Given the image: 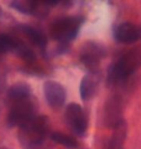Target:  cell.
I'll list each match as a JSON object with an SVG mask.
<instances>
[{"instance_id": "12", "label": "cell", "mask_w": 141, "mask_h": 149, "mask_svg": "<svg viewBox=\"0 0 141 149\" xmlns=\"http://www.w3.org/2000/svg\"><path fill=\"white\" fill-rule=\"evenodd\" d=\"M114 132L107 144V149H124V142L127 136V126L125 121L114 128Z\"/></svg>"}, {"instance_id": "7", "label": "cell", "mask_w": 141, "mask_h": 149, "mask_svg": "<svg viewBox=\"0 0 141 149\" xmlns=\"http://www.w3.org/2000/svg\"><path fill=\"white\" fill-rule=\"evenodd\" d=\"M114 38L122 44L135 43L141 38V26L133 22H123L114 30Z\"/></svg>"}, {"instance_id": "11", "label": "cell", "mask_w": 141, "mask_h": 149, "mask_svg": "<svg viewBox=\"0 0 141 149\" xmlns=\"http://www.w3.org/2000/svg\"><path fill=\"white\" fill-rule=\"evenodd\" d=\"M99 84V77L97 72H91L82 79L79 86L80 96L83 101L91 99L97 91Z\"/></svg>"}, {"instance_id": "14", "label": "cell", "mask_w": 141, "mask_h": 149, "mask_svg": "<svg viewBox=\"0 0 141 149\" xmlns=\"http://www.w3.org/2000/svg\"><path fill=\"white\" fill-rule=\"evenodd\" d=\"M31 97V88L25 83H17L8 90V98L12 102L27 99Z\"/></svg>"}, {"instance_id": "13", "label": "cell", "mask_w": 141, "mask_h": 149, "mask_svg": "<svg viewBox=\"0 0 141 149\" xmlns=\"http://www.w3.org/2000/svg\"><path fill=\"white\" fill-rule=\"evenodd\" d=\"M20 28H22V33L28 38V40L33 45H35V46L39 47H44L47 46V36L41 30L29 25H22Z\"/></svg>"}, {"instance_id": "15", "label": "cell", "mask_w": 141, "mask_h": 149, "mask_svg": "<svg viewBox=\"0 0 141 149\" xmlns=\"http://www.w3.org/2000/svg\"><path fill=\"white\" fill-rule=\"evenodd\" d=\"M51 139L54 142L58 144H61L63 146H65L66 148L69 149H76L78 147V143L74 139H73L72 136L65 135V134L55 132L51 134Z\"/></svg>"}, {"instance_id": "18", "label": "cell", "mask_w": 141, "mask_h": 149, "mask_svg": "<svg viewBox=\"0 0 141 149\" xmlns=\"http://www.w3.org/2000/svg\"><path fill=\"white\" fill-rule=\"evenodd\" d=\"M0 16H1V8H0Z\"/></svg>"}, {"instance_id": "8", "label": "cell", "mask_w": 141, "mask_h": 149, "mask_svg": "<svg viewBox=\"0 0 141 149\" xmlns=\"http://www.w3.org/2000/svg\"><path fill=\"white\" fill-rule=\"evenodd\" d=\"M122 121L121 99L118 96H113L104 107V123L106 126L114 129Z\"/></svg>"}, {"instance_id": "16", "label": "cell", "mask_w": 141, "mask_h": 149, "mask_svg": "<svg viewBox=\"0 0 141 149\" xmlns=\"http://www.w3.org/2000/svg\"><path fill=\"white\" fill-rule=\"evenodd\" d=\"M17 42L7 34H0V53L12 52L15 49Z\"/></svg>"}, {"instance_id": "4", "label": "cell", "mask_w": 141, "mask_h": 149, "mask_svg": "<svg viewBox=\"0 0 141 149\" xmlns=\"http://www.w3.org/2000/svg\"><path fill=\"white\" fill-rule=\"evenodd\" d=\"M49 119L46 116L36 115L25 125L20 127L22 139L30 145L41 144L49 133Z\"/></svg>"}, {"instance_id": "17", "label": "cell", "mask_w": 141, "mask_h": 149, "mask_svg": "<svg viewBox=\"0 0 141 149\" xmlns=\"http://www.w3.org/2000/svg\"><path fill=\"white\" fill-rule=\"evenodd\" d=\"M14 52H16L20 58H22L23 60H25V61L32 62L35 59L34 52H33L32 50L29 49V47H26L24 44L19 43V42H17V44L16 47H15Z\"/></svg>"}, {"instance_id": "1", "label": "cell", "mask_w": 141, "mask_h": 149, "mask_svg": "<svg viewBox=\"0 0 141 149\" xmlns=\"http://www.w3.org/2000/svg\"><path fill=\"white\" fill-rule=\"evenodd\" d=\"M141 65V52L131 50L119 58L109 67L107 77L110 82H118L133 74Z\"/></svg>"}, {"instance_id": "3", "label": "cell", "mask_w": 141, "mask_h": 149, "mask_svg": "<svg viewBox=\"0 0 141 149\" xmlns=\"http://www.w3.org/2000/svg\"><path fill=\"white\" fill-rule=\"evenodd\" d=\"M82 19L79 17H65L57 19L50 27V35L61 44H68L78 34Z\"/></svg>"}, {"instance_id": "6", "label": "cell", "mask_w": 141, "mask_h": 149, "mask_svg": "<svg viewBox=\"0 0 141 149\" xmlns=\"http://www.w3.org/2000/svg\"><path fill=\"white\" fill-rule=\"evenodd\" d=\"M44 93L47 104L53 109H59L66 101V90L62 84L54 80H49L44 84Z\"/></svg>"}, {"instance_id": "2", "label": "cell", "mask_w": 141, "mask_h": 149, "mask_svg": "<svg viewBox=\"0 0 141 149\" xmlns=\"http://www.w3.org/2000/svg\"><path fill=\"white\" fill-rule=\"evenodd\" d=\"M35 101L32 98L12 102L10 111L8 113L7 123L10 127H22L36 116Z\"/></svg>"}, {"instance_id": "5", "label": "cell", "mask_w": 141, "mask_h": 149, "mask_svg": "<svg viewBox=\"0 0 141 149\" xmlns=\"http://www.w3.org/2000/svg\"><path fill=\"white\" fill-rule=\"evenodd\" d=\"M65 118L68 126L77 136H83L88 127L87 116L83 109L77 104H70L65 111Z\"/></svg>"}, {"instance_id": "10", "label": "cell", "mask_w": 141, "mask_h": 149, "mask_svg": "<svg viewBox=\"0 0 141 149\" xmlns=\"http://www.w3.org/2000/svg\"><path fill=\"white\" fill-rule=\"evenodd\" d=\"M47 5V2H35L29 1V0H16L10 3V6L16 11L19 12L24 15H34L36 17L44 15L43 10L46 8H43Z\"/></svg>"}, {"instance_id": "9", "label": "cell", "mask_w": 141, "mask_h": 149, "mask_svg": "<svg viewBox=\"0 0 141 149\" xmlns=\"http://www.w3.org/2000/svg\"><path fill=\"white\" fill-rule=\"evenodd\" d=\"M104 52L101 47H99L96 44H89L82 52V63L87 68H89L91 72H96V69L98 68V65L100 64V60Z\"/></svg>"}]
</instances>
